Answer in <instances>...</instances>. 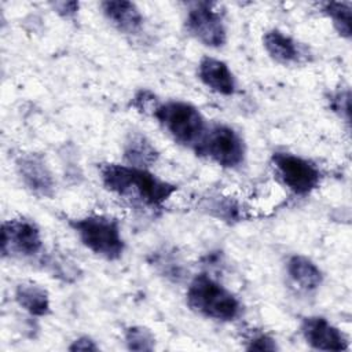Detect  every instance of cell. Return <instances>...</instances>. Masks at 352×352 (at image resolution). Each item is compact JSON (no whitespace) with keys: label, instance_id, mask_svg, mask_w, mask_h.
Segmentation results:
<instances>
[{"label":"cell","instance_id":"cell-13","mask_svg":"<svg viewBox=\"0 0 352 352\" xmlns=\"http://www.w3.org/2000/svg\"><path fill=\"white\" fill-rule=\"evenodd\" d=\"M286 274L300 292L312 293L318 290L323 282V272L308 257L293 254L286 261Z\"/></svg>","mask_w":352,"mask_h":352},{"label":"cell","instance_id":"cell-20","mask_svg":"<svg viewBox=\"0 0 352 352\" xmlns=\"http://www.w3.org/2000/svg\"><path fill=\"white\" fill-rule=\"evenodd\" d=\"M246 349L248 351H276L279 349V346L271 336L265 333H258L248 340Z\"/></svg>","mask_w":352,"mask_h":352},{"label":"cell","instance_id":"cell-2","mask_svg":"<svg viewBox=\"0 0 352 352\" xmlns=\"http://www.w3.org/2000/svg\"><path fill=\"white\" fill-rule=\"evenodd\" d=\"M186 300L194 312L217 322H232L242 312L238 297L208 274H198L191 279Z\"/></svg>","mask_w":352,"mask_h":352},{"label":"cell","instance_id":"cell-7","mask_svg":"<svg viewBox=\"0 0 352 352\" xmlns=\"http://www.w3.org/2000/svg\"><path fill=\"white\" fill-rule=\"evenodd\" d=\"M187 33L209 48H221L227 43V28L223 15L213 3L190 4L184 19Z\"/></svg>","mask_w":352,"mask_h":352},{"label":"cell","instance_id":"cell-17","mask_svg":"<svg viewBox=\"0 0 352 352\" xmlns=\"http://www.w3.org/2000/svg\"><path fill=\"white\" fill-rule=\"evenodd\" d=\"M323 14L331 21L333 28L344 38H351L352 23H351V4L342 1H327L322 4Z\"/></svg>","mask_w":352,"mask_h":352},{"label":"cell","instance_id":"cell-18","mask_svg":"<svg viewBox=\"0 0 352 352\" xmlns=\"http://www.w3.org/2000/svg\"><path fill=\"white\" fill-rule=\"evenodd\" d=\"M124 341L129 351H153L155 348V337L151 330L144 326L126 327Z\"/></svg>","mask_w":352,"mask_h":352},{"label":"cell","instance_id":"cell-23","mask_svg":"<svg viewBox=\"0 0 352 352\" xmlns=\"http://www.w3.org/2000/svg\"><path fill=\"white\" fill-rule=\"evenodd\" d=\"M69 351H99V346L91 337L81 336L69 345Z\"/></svg>","mask_w":352,"mask_h":352},{"label":"cell","instance_id":"cell-10","mask_svg":"<svg viewBox=\"0 0 352 352\" xmlns=\"http://www.w3.org/2000/svg\"><path fill=\"white\" fill-rule=\"evenodd\" d=\"M300 331L305 342L318 351H346L348 337L323 316H305L300 323Z\"/></svg>","mask_w":352,"mask_h":352},{"label":"cell","instance_id":"cell-11","mask_svg":"<svg viewBox=\"0 0 352 352\" xmlns=\"http://www.w3.org/2000/svg\"><path fill=\"white\" fill-rule=\"evenodd\" d=\"M197 74L199 81L216 94L231 96L236 92V78L224 60L204 56L198 63Z\"/></svg>","mask_w":352,"mask_h":352},{"label":"cell","instance_id":"cell-15","mask_svg":"<svg viewBox=\"0 0 352 352\" xmlns=\"http://www.w3.org/2000/svg\"><path fill=\"white\" fill-rule=\"evenodd\" d=\"M16 304L32 316H47L51 312V301L47 289L36 282H21L15 286Z\"/></svg>","mask_w":352,"mask_h":352},{"label":"cell","instance_id":"cell-4","mask_svg":"<svg viewBox=\"0 0 352 352\" xmlns=\"http://www.w3.org/2000/svg\"><path fill=\"white\" fill-rule=\"evenodd\" d=\"M161 128L179 144L195 147L204 139L208 126L198 107L184 100L158 103L151 113Z\"/></svg>","mask_w":352,"mask_h":352},{"label":"cell","instance_id":"cell-14","mask_svg":"<svg viewBox=\"0 0 352 352\" xmlns=\"http://www.w3.org/2000/svg\"><path fill=\"white\" fill-rule=\"evenodd\" d=\"M263 45L267 54L275 62L282 65L297 63L302 58L300 44L293 37L278 29H271L264 33Z\"/></svg>","mask_w":352,"mask_h":352},{"label":"cell","instance_id":"cell-19","mask_svg":"<svg viewBox=\"0 0 352 352\" xmlns=\"http://www.w3.org/2000/svg\"><path fill=\"white\" fill-rule=\"evenodd\" d=\"M330 106L333 111L338 113L345 122H349V91H338L330 96Z\"/></svg>","mask_w":352,"mask_h":352},{"label":"cell","instance_id":"cell-8","mask_svg":"<svg viewBox=\"0 0 352 352\" xmlns=\"http://www.w3.org/2000/svg\"><path fill=\"white\" fill-rule=\"evenodd\" d=\"M43 250L41 231L33 220L11 219L1 224L3 257H34Z\"/></svg>","mask_w":352,"mask_h":352},{"label":"cell","instance_id":"cell-3","mask_svg":"<svg viewBox=\"0 0 352 352\" xmlns=\"http://www.w3.org/2000/svg\"><path fill=\"white\" fill-rule=\"evenodd\" d=\"M67 226L88 250L104 260H118L125 250L120 221L113 216L89 214L69 219Z\"/></svg>","mask_w":352,"mask_h":352},{"label":"cell","instance_id":"cell-16","mask_svg":"<svg viewBox=\"0 0 352 352\" xmlns=\"http://www.w3.org/2000/svg\"><path fill=\"white\" fill-rule=\"evenodd\" d=\"M158 150L140 132L131 133L124 143V160L128 165L148 168L158 160Z\"/></svg>","mask_w":352,"mask_h":352},{"label":"cell","instance_id":"cell-1","mask_svg":"<svg viewBox=\"0 0 352 352\" xmlns=\"http://www.w3.org/2000/svg\"><path fill=\"white\" fill-rule=\"evenodd\" d=\"M99 177L111 194L146 208H161L176 191L177 186L164 180L146 168L122 164H102Z\"/></svg>","mask_w":352,"mask_h":352},{"label":"cell","instance_id":"cell-21","mask_svg":"<svg viewBox=\"0 0 352 352\" xmlns=\"http://www.w3.org/2000/svg\"><path fill=\"white\" fill-rule=\"evenodd\" d=\"M51 7L62 18L70 19L77 15L80 3L78 1H55V3H51Z\"/></svg>","mask_w":352,"mask_h":352},{"label":"cell","instance_id":"cell-9","mask_svg":"<svg viewBox=\"0 0 352 352\" xmlns=\"http://www.w3.org/2000/svg\"><path fill=\"white\" fill-rule=\"evenodd\" d=\"M16 172L25 187L40 198H51L55 194L54 175L41 154L25 153L15 161Z\"/></svg>","mask_w":352,"mask_h":352},{"label":"cell","instance_id":"cell-5","mask_svg":"<svg viewBox=\"0 0 352 352\" xmlns=\"http://www.w3.org/2000/svg\"><path fill=\"white\" fill-rule=\"evenodd\" d=\"M195 151L219 166L228 169L242 165L246 155L242 136L234 128L224 124L208 128L204 139L195 147Z\"/></svg>","mask_w":352,"mask_h":352},{"label":"cell","instance_id":"cell-22","mask_svg":"<svg viewBox=\"0 0 352 352\" xmlns=\"http://www.w3.org/2000/svg\"><path fill=\"white\" fill-rule=\"evenodd\" d=\"M154 95L150 92V91H140L136 94V96L133 98V106L138 107L139 110H143V111H147V110H151V113L154 111L155 106V100H154Z\"/></svg>","mask_w":352,"mask_h":352},{"label":"cell","instance_id":"cell-12","mask_svg":"<svg viewBox=\"0 0 352 352\" xmlns=\"http://www.w3.org/2000/svg\"><path fill=\"white\" fill-rule=\"evenodd\" d=\"M100 7L110 25L121 33L136 34L143 26V14L132 1L109 0L103 1Z\"/></svg>","mask_w":352,"mask_h":352},{"label":"cell","instance_id":"cell-6","mask_svg":"<svg viewBox=\"0 0 352 352\" xmlns=\"http://www.w3.org/2000/svg\"><path fill=\"white\" fill-rule=\"evenodd\" d=\"M271 162L280 182L296 195H308L320 184V169L304 157L287 151H275L271 155Z\"/></svg>","mask_w":352,"mask_h":352}]
</instances>
